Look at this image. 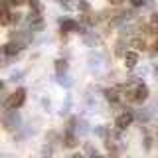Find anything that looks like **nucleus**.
<instances>
[{"label": "nucleus", "mask_w": 158, "mask_h": 158, "mask_svg": "<svg viewBox=\"0 0 158 158\" xmlns=\"http://www.w3.org/2000/svg\"><path fill=\"white\" fill-rule=\"evenodd\" d=\"M132 4H135V6H142V4H144V0H131Z\"/></svg>", "instance_id": "nucleus-20"}, {"label": "nucleus", "mask_w": 158, "mask_h": 158, "mask_svg": "<svg viewBox=\"0 0 158 158\" xmlns=\"http://www.w3.org/2000/svg\"><path fill=\"white\" fill-rule=\"evenodd\" d=\"M93 131H95V135H97V136H101V138H111V135H109V131H107V127H103V125L95 127Z\"/></svg>", "instance_id": "nucleus-11"}, {"label": "nucleus", "mask_w": 158, "mask_h": 158, "mask_svg": "<svg viewBox=\"0 0 158 158\" xmlns=\"http://www.w3.org/2000/svg\"><path fill=\"white\" fill-rule=\"evenodd\" d=\"M63 142H65L67 148H73V146L77 144V136L73 135V131H67V132H65V136H63Z\"/></svg>", "instance_id": "nucleus-8"}, {"label": "nucleus", "mask_w": 158, "mask_h": 158, "mask_svg": "<svg viewBox=\"0 0 158 158\" xmlns=\"http://www.w3.org/2000/svg\"><path fill=\"white\" fill-rule=\"evenodd\" d=\"M24 101H26V89H16V91L6 99L4 105H6V109H20L24 105Z\"/></svg>", "instance_id": "nucleus-1"}, {"label": "nucleus", "mask_w": 158, "mask_h": 158, "mask_svg": "<svg viewBox=\"0 0 158 158\" xmlns=\"http://www.w3.org/2000/svg\"><path fill=\"white\" fill-rule=\"evenodd\" d=\"M154 49H156V52H158V40H156V44H154Z\"/></svg>", "instance_id": "nucleus-24"}, {"label": "nucleus", "mask_w": 158, "mask_h": 158, "mask_svg": "<svg viewBox=\"0 0 158 158\" xmlns=\"http://www.w3.org/2000/svg\"><path fill=\"white\" fill-rule=\"evenodd\" d=\"M56 71H57V75H61V73L67 71V61L65 59H56Z\"/></svg>", "instance_id": "nucleus-10"}, {"label": "nucleus", "mask_w": 158, "mask_h": 158, "mask_svg": "<svg viewBox=\"0 0 158 158\" xmlns=\"http://www.w3.org/2000/svg\"><path fill=\"white\" fill-rule=\"evenodd\" d=\"M123 59H125V67H127V69H135L136 63H138V53H135V52H127L125 56H123Z\"/></svg>", "instance_id": "nucleus-5"}, {"label": "nucleus", "mask_w": 158, "mask_h": 158, "mask_svg": "<svg viewBox=\"0 0 158 158\" xmlns=\"http://www.w3.org/2000/svg\"><path fill=\"white\" fill-rule=\"evenodd\" d=\"M57 2H59V4H63L65 8H69V0H57Z\"/></svg>", "instance_id": "nucleus-21"}, {"label": "nucleus", "mask_w": 158, "mask_h": 158, "mask_svg": "<svg viewBox=\"0 0 158 158\" xmlns=\"http://www.w3.org/2000/svg\"><path fill=\"white\" fill-rule=\"evenodd\" d=\"M132 118H135V117H132V113L127 109V111L123 113V115H118V117H117V121H115V127L118 128V131H125L127 127H131Z\"/></svg>", "instance_id": "nucleus-3"}, {"label": "nucleus", "mask_w": 158, "mask_h": 158, "mask_svg": "<svg viewBox=\"0 0 158 158\" xmlns=\"http://www.w3.org/2000/svg\"><path fill=\"white\" fill-rule=\"evenodd\" d=\"M91 158H101V156H99V154H91Z\"/></svg>", "instance_id": "nucleus-25"}, {"label": "nucleus", "mask_w": 158, "mask_h": 158, "mask_svg": "<svg viewBox=\"0 0 158 158\" xmlns=\"http://www.w3.org/2000/svg\"><path fill=\"white\" fill-rule=\"evenodd\" d=\"M57 81L61 83V85H65V87H69V85H71V83H73L71 79H69V77L65 75V73H61V75H59V79H57Z\"/></svg>", "instance_id": "nucleus-14"}, {"label": "nucleus", "mask_w": 158, "mask_h": 158, "mask_svg": "<svg viewBox=\"0 0 158 158\" xmlns=\"http://www.w3.org/2000/svg\"><path fill=\"white\" fill-rule=\"evenodd\" d=\"M79 10H83V12H87V10H89V4L85 2V0H79Z\"/></svg>", "instance_id": "nucleus-16"}, {"label": "nucleus", "mask_w": 158, "mask_h": 158, "mask_svg": "<svg viewBox=\"0 0 158 158\" xmlns=\"http://www.w3.org/2000/svg\"><path fill=\"white\" fill-rule=\"evenodd\" d=\"M71 158H83V154H73Z\"/></svg>", "instance_id": "nucleus-23"}, {"label": "nucleus", "mask_w": 158, "mask_h": 158, "mask_svg": "<svg viewBox=\"0 0 158 158\" xmlns=\"http://www.w3.org/2000/svg\"><path fill=\"white\" fill-rule=\"evenodd\" d=\"M103 93H105L107 101H111V103H117L118 101V91H117V89H105Z\"/></svg>", "instance_id": "nucleus-9"}, {"label": "nucleus", "mask_w": 158, "mask_h": 158, "mask_svg": "<svg viewBox=\"0 0 158 158\" xmlns=\"http://www.w3.org/2000/svg\"><path fill=\"white\" fill-rule=\"evenodd\" d=\"M20 20H22V14H12V22L14 24H18Z\"/></svg>", "instance_id": "nucleus-18"}, {"label": "nucleus", "mask_w": 158, "mask_h": 158, "mask_svg": "<svg viewBox=\"0 0 158 158\" xmlns=\"http://www.w3.org/2000/svg\"><path fill=\"white\" fill-rule=\"evenodd\" d=\"M79 24H75L73 20H61V34H67V32H73L77 30Z\"/></svg>", "instance_id": "nucleus-7"}, {"label": "nucleus", "mask_w": 158, "mask_h": 158, "mask_svg": "<svg viewBox=\"0 0 158 158\" xmlns=\"http://www.w3.org/2000/svg\"><path fill=\"white\" fill-rule=\"evenodd\" d=\"M22 49V44L20 42H8L6 46H4V56H8V57H14V56H18V52Z\"/></svg>", "instance_id": "nucleus-4"}, {"label": "nucleus", "mask_w": 158, "mask_h": 158, "mask_svg": "<svg viewBox=\"0 0 158 158\" xmlns=\"http://www.w3.org/2000/svg\"><path fill=\"white\" fill-rule=\"evenodd\" d=\"M144 148H146V150H150V148H152V138L150 136L144 138Z\"/></svg>", "instance_id": "nucleus-17"}, {"label": "nucleus", "mask_w": 158, "mask_h": 158, "mask_svg": "<svg viewBox=\"0 0 158 158\" xmlns=\"http://www.w3.org/2000/svg\"><path fill=\"white\" fill-rule=\"evenodd\" d=\"M20 115L16 113V109H10V111L4 115V127L6 131H14V128H20Z\"/></svg>", "instance_id": "nucleus-2"}, {"label": "nucleus", "mask_w": 158, "mask_h": 158, "mask_svg": "<svg viewBox=\"0 0 158 158\" xmlns=\"http://www.w3.org/2000/svg\"><path fill=\"white\" fill-rule=\"evenodd\" d=\"M26 0H10V4H14V6H20V4H24Z\"/></svg>", "instance_id": "nucleus-19"}, {"label": "nucleus", "mask_w": 158, "mask_h": 158, "mask_svg": "<svg viewBox=\"0 0 158 158\" xmlns=\"http://www.w3.org/2000/svg\"><path fill=\"white\" fill-rule=\"evenodd\" d=\"M148 87L146 85H136V89H135V101L136 103H142V101H146L148 99Z\"/></svg>", "instance_id": "nucleus-6"}, {"label": "nucleus", "mask_w": 158, "mask_h": 158, "mask_svg": "<svg viewBox=\"0 0 158 158\" xmlns=\"http://www.w3.org/2000/svg\"><path fill=\"white\" fill-rule=\"evenodd\" d=\"M10 22H12V14L8 12V6H4V10H2V24H4V26H8Z\"/></svg>", "instance_id": "nucleus-12"}, {"label": "nucleus", "mask_w": 158, "mask_h": 158, "mask_svg": "<svg viewBox=\"0 0 158 158\" xmlns=\"http://www.w3.org/2000/svg\"><path fill=\"white\" fill-rule=\"evenodd\" d=\"M131 46L136 48V49H144V48H146V42H144L142 38H135V40L131 42Z\"/></svg>", "instance_id": "nucleus-13"}, {"label": "nucleus", "mask_w": 158, "mask_h": 158, "mask_svg": "<svg viewBox=\"0 0 158 158\" xmlns=\"http://www.w3.org/2000/svg\"><path fill=\"white\" fill-rule=\"evenodd\" d=\"M123 0H111V4H121Z\"/></svg>", "instance_id": "nucleus-22"}, {"label": "nucleus", "mask_w": 158, "mask_h": 158, "mask_svg": "<svg viewBox=\"0 0 158 158\" xmlns=\"http://www.w3.org/2000/svg\"><path fill=\"white\" fill-rule=\"evenodd\" d=\"M75 131L79 132V135H85V132L89 131V128H87V123H79V127L75 128Z\"/></svg>", "instance_id": "nucleus-15"}]
</instances>
